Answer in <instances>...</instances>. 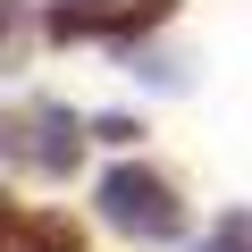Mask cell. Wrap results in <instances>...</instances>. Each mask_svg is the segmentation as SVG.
<instances>
[{
  "label": "cell",
  "mask_w": 252,
  "mask_h": 252,
  "mask_svg": "<svg viewBox=\"0 0 252 252\" xmlns=\"http://www.w3.org/2000/svg\"><path fill=\"white\" fill-rule=\"evenodd\" d=\"M101 219H109L118 235H135V244H168V235L185 227L168 177H152V168H109V177H101Z\"/></svg>",
  "instance_id": "1"
},
{
  "label": "cell",
  "mask_w": 252,
  "mask_h": 252,
  "mask_svg": "<svg viewBox=\"0 0 252 252\" xmlns=\"http://www.w3.org/2000/svg\"><path fill=\"white\" fill-rule=\"evenodd\" d=\"M26 135H34V143H17L26 168H51V177L76 168V143H84V135H76V118H67V109H26Z\"/></svg>",
  "instance_id": "2"
},
{
  "label": "cell",
  "mask_w": 252,
  "mask_h": 252,
  "mask_svg": "<svg viewBox=\"0 0 252 252\" xmlns=\"http://www.w3.org/2000/svg\"><path fill=\"white\" fill-rule=\"evenodd\" d=\"M17 252H76V227L67 219H26L17 227Z\"/></svg>",
  "instance_id": "3"
},
{
  "label": "cell",
  "mask_w": 252,
  "mask_h": 252,
  "mask_svg": "<svg viewBox=\"0 0 252 252\" xmlns=\"http://www.w3.org/2000/svg\"><path fill=\"white\" fill-rule=\"evenodd\" d=\"M193 252H252V210H227V219H219Z\"/></svg>",
  "instance_id": "4"
}]
</instances>
